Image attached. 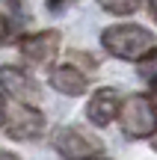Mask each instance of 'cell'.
I'll list each match as a JSON object with an SVG mask.
<instances>
[{"label":"cell","instance_id":"obj_16","mask_svg":"<svg viewBox=\"0 0 157 160\" xmlns=\"http://www.w3.org/2000/svg\"><path fill=\"white\" fill-rule=\"evenodd\" d=\"M92 160H107V157H92Z\"/></svg>","mask_w":157,"mask_h":160},{"label":"cell","instance_id":"obj_15","mask_svg":"<svg viewBox=\"0 0 157 160\" xmlns=\"http://www.w3.org/2000/svg\"><path fill=\"white\" fill-rule=\"evenodd\" d=\"M154 148H157V133H154Z\"/></svg>","mask_w":157,"mask_h":160},{"label":"cell","instance_id":"obj_11","mask_svg":"<svg viewBox=\"0 0 157 160\" xmlns=\"http://www.w3.org/2000/svg\"><path fill=\"white\" fill-rule=\"evenodd\" d=\"M98 3L113 15H130V12H136L140 0H98Z\"/></svg>","mask_w":157,"mask_h":160},{"label":"cell","instance_id":"obj_14","mask_svg":"<svg viewBox=\"0 0 157 160\" xmlns=\"http://www.w3.org/2000/svg\"><path fill=\"white\" fill-rule=\"evenodd\" d=\"M148 9H151V15L157 18V0H148Z\"/></svg>","mask_w":157,"mask_h":160},{"label":"cell","instance_id":"obj_10","mask_svg":"<svg viewBox=\"0 0 157 160\" xmlns=\"http://www.w3.org/2000/svg\"><path fill=\"white\" fill-rule=\"evenodd\" d=\"M3 6H6V21H9L12 30H18L27 21V6H24V0H3Z\"/></svg>","mask_w":157,"mask_h":160},{"label":"cell","instance_id":"obj_8","mask_svg":"<svg viewBox=\"0 0 157 160\" xmlns=\"http://www.w3.org/2000/svg\"><path fill=\"white\" fill-rule=\"evenodd\" d=\"M47 80H51V86L59 92V95H83L86 86H89L86 74H83L77 65H56Z\"/></svg>","mask_w":157,"mask_h":160},{"label":"cell","instance_id":"obj_6","mask_svg":"<svg viewBox=\"0 0 157 160\" xmlns=\"http://www.w3.org/2000/svg\"><path fill=\"white\" fill-rule=\"evenodd\" d=\"M18 48H21V57L27 59V62L45 65V62H51V59L56 57V51H59V33L56 30H42V33H36V36H24Z\"/></svg>","mask_w":157,"mask_h":160},{"label":"cell","instance_id":"obj_1","mask_svg":"<svg viewBox=\"0 0 157 160\" xmlns=\"http://www.w3.org/2000/svg\"><path fill=\"white\" fill-rule=\"evenodd\" d=\"M101 45L110 57L128 59V62H140L154 45V36L140 24H113L101 33Z\"/></svg>","mask_w":157,"mask_h":160},{"label":"cell","instance_id":"obj_2","mask_svg":"<svg viewBox=\"0 0 157 160\" xmlns=\"http://www.w3.org/2000/svg\"><path fill=\"white\" fill-rule=\"evenodd\" d=\"M119 125L122 133L130 139H148L157 133V107L148 95H128L119 107Z\"/></svg>","mask_w":157,"mask_h":160},{"label":"cell","instance_id":"obj_9","mask_svg":"<svg viewBox=\"0 0 157 160\" xmlns=\"http://www.w3.org/2000/svg\"><path fill=\"white\" fill-rule=\"evenodd\" d=\"M140 77L148 83L151 92H157V48H151V51L140 59Z\"/></svg>","mask_w":157,"mask_h":160},{"label":"cell","instance_id":"obj_7","mask_svg":"<svg viewBox=\"0 0 157 160\" xmlns=\"http://www.w3.org/2000/svg\"><path fill=\"white\" fill-rule=\"evenodd\" d=\"M119 107H122V95H119L113 86H104V89H98L92 98H89L86 119L92 122L95 128H107L119 116Z\"/></svg>","mask_w":157,"mask_h":160},{"label":"cell","instance_id":"obj_3","mask_svg":"<svg viewBox=\"0 0 157 160\" xmlns=\"http://www.w3.org/2000/svg\"><path fill=\"white\" fill-rule=\"evenodd\" d=\"M53 148L65 160H92L101 157L104 145H101V139H95L92 133L80 131V128H59L53 133Z\"/></svg>","mask_w":157,"mask_h":160},{"label":"cell","instance_id":"obj_12","mask_svg":"<svg viewBox=\"0 0 157 160\" xmlns=\"http://www.w3.org/2000/svg\"><path fill=\"white\" fill-rule=\"evenodd\" d=\"M9 21H6V15H0V45H3V42H6V36H9Z\"/></svg>","mask_w":157,"mask_h":160},{"label":"cell","instance_id":"obj_4","mask_svg":"<svg viewBox=\"0 0 157 160\" xmlns=\"http://www.w3.org/2000/svg\"><path fill=\"white\" fill-rule=\"evenodd\" d=\"M6 133L12 139H39L45 133V116L30 104H18L12 110H6Z\"/></svg>","mask_w":157,"mask_h":160},{"label":"cell","instance_id":"obj_13","mask_svg":"<svg viewBox=\"0 0 157 160\" xmlns=\"http://www.w3.org/2000/svg\"><path fill=\"white\" fill-rule=\"evenodd\" d=\"M3 125H6V107L0 104V128H3Z\"/></svg>","mask_w":157,"mask_h":160},{"label":"cell","instance_id":"obj_5","mask_svg":"<svg viewBox=\"0 0 157 160\" xmlns=\"http://www.w3.org/2000/svg\"><path fill=\"white\" fill-rule=\"evenodd\" d=\"M0 89L18 104H33L39 101V83L18 65H3L0 68Z\"/></svg>","mask_w":157,"mask_h":160}]
</instances>
